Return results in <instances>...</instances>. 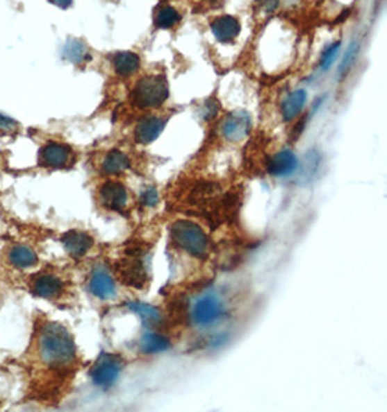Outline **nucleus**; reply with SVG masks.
Returning a JSON list of instances; mask_svg holds the SVG:
<instances>
[{"instance_id":"f257e3e1","label":"nucleus","mask_w":387,"mask_h":412,"mask_svg":"<svg viewBox=\"0 0 387 412\" xmlns=\"http://www.w3.org/2000/svg\"><path fill=\"white\" fill-rule=\"evenodd\" d=\"M40 354L44 362L53 368L73 363L76 359L73 337L61 324H47L40 334Z\"/></svg>"},{"instance_id":"f03ea898","label":"nucleus","mask_w":387,"mask_h":412,"mask_svg":"<svg viewBox=\"0 0 387 412\" xmlns=\"http://www.w3.org/2000/svg\"><path fill=\"white\" fill-rule=\"evenodd\" d=\"M173 242L197 259H205L209 255V237L199 225L192 220H177L172 226Z\"/></svg>"},{"instance_id":"7ed1b4c3","label":"nucleus","mask_w":387,"mask_h":412,"mask_svg":"<svg viewBox=\"0 0 387 412\" xmlns=\"http://www.w3.org/2000/svg\"><path fill=\"white\" fill-rule=\"evenodd\" d=\"M168 98V81L163 74L142 77L132 92L133 105L140 109H156Z\"/></svg>"},{"instance_id":"20e7f679","label":"nucleus","mask_w":387,"mask_h":412,"mask_svg":"<svg viewBox=\"0 0 387 412\" xmlns=\"http://www.w3.org/2000/svg\"><path fill=\"white\" fill-rule=\"evenodd\" d=\"M227 311L224 301L215 294L200 297L190 311V321L196 327L209 329L224 320Z\"/></svg>"},{"instance_id":"39448f33","label":"nucleus","mask_w":387,"mask_h":412,"mask_svg":"<svg viewBox=\"0 0 387 412\" xmlns=\"http://www.w3.org/2000/svg\"><path fill=\"white\" fill-rule=\"evenodd\" d=\"M117 272L121 280L137 289H142L148 281V268L145 264V255L141 250H132L120 262Z\"/></svg>"},{"instance_id":"423d86ee","label":"nucleus","mask_w":387,"mask_h":412,"mask_svg":"<svg viewBox=\"0 0 387 412\" xmlns=\"http://www.w3.org/2000/svg\"><path fill=\"white\" fill-rule=\"evenodd\" d=\"M122 370V360L113 354H102L94 366L92 368L90 376L96 386L108 389L115 385Z\"/></svg>"},{"instance_id":"0eeeda50","label":"nucleus","mask_w":387,"mask_h":412,"mask_svg":"<svg viewBox=\"0 0 387 412\" xmlns=\"http://www.w3.org/2000/svg\"><path fill=\"white\" fill-rule=\"evenodd\" d=\"M222 135L229 142H241L251 132V116L245 110L232 112L222 123Z\"/></svg>"},{"instance_id":"6e6552de","label":"nucleus","mask_w":387,"mask_h":412,"mask_svg":"<svg viewBox=\"0 0 387 412\" xmlns=\"http://www.w3.org/2000/svg\"><path fill=\"white\" fill-rule=\"evenodd\" d=\"M297 155L292 149H281L268 160L267 169L273 177H290L299 169Z\"/></svg>"},{"instance_id":"1a4fd4ad","label":"nucleus","mask_w":387,"mask_h":412,"mask_svg":"<svg viewBox=\"0 0 387 412\" xmlns=\"http://www.w3.org/2000/svg\"><path fill=\"white\" fill-rule=\"evenodd\" d=\"M89 291L99 300H112L116 297V284L104 266H96L90 275Z\"/></svg>"},{"instance_id":"9d476101","label":"nucleus","mask_w":387,"mask_h":412,"mask_svg":"<svg viewBox=\"0 0 387 412\" xmlns=\"http://www.w3.org/2000/svg\"><path fill=\"white\" fill-rule=\"evenodd\" d=\"M99 196L105 207L112 212H122L128 204V191L121 182L104 184Z\"/></svg>"},{"instance_id":"9b49d317","label":"nucleus","mask_w":387,"mask_h":412,"mask_svg":"<svg viewBox=\"0 0 387 412\" xmlns=\"http://www.w3.org/2000/svg\"><path fill=\"white\" fill-rule=\"evenodd\" d=\"M72 160V149L63 144H48L40 151V164L49 168H64Z\"/></svg>"},{"instance_id":"f8f14e48","label":"nucleus","mask_w":387,"mask_h":412,"mask_svg":"<svg viewBox=\"0 0 387 412\" xmlns=\"http://www.w3.org/2000/svg\"><path fill=\"white\" fill-rule=\"evenodd\" d=\"M211 31L217 41L222 44H229L240 35L241 24L231 15H222L220 18L212 21Z\"/></svg>"},{"instance_id":"ddd939ff","label":"nucleus","mask_w":387,"mask_h":412,"mask_svg":"<svg viewBox=\"0 0 387 412\" xmlns=\"http://www.w3.org/2000/svg\"><path fill=\"white\" fill-rule=\"evenodd\" d=\"M165 126L164 119L158 116H147L140 120L135 128V141L141 145L153 144L158 139Z\"/></svg>"},{"instance_id":"4468645a","label":"nucleus","mask_w":387,"mask_h":412,"mask_svg":"<svg viewBox=\"0 0 387 412\" xmlns=\"http://www.w3.org/2000/svg\"><path fill=\"white\" fill-rule=\"evenodd\" d=\"M61 242L67 253L73 257L84 256L93 246L92 236L86 232H80V230L67 232L61 237Z\"/></svg>"},{"instance_id":"2eb2a0df","label":"nucleus","mask_w":387,"mask_h":412,"mask_svg":"<svg viewBox=\"0 0 387 412\" xmlns=\"http://www.w3.org/2000/svg\"><path fill=\"white\" fill-rule=\"evenodd\" d=\"M308 101V94L305 90H295L290 94H288L281 103V116L286 122H292L295 120L302 110H304L305 105Z\"/></svg>"},{"instance_id":"dca6fc26","label":"nucleus","mask_w":387,"mask_h":412,"mask_svg":"<svg viewBox=\"0 0 387 412\" xmlns=\"http://www.w3.org/2000/svg\"><path fill=\"white\" fill-rule=\"evenodd\" d=\"M112 64H113V70L117 76L129 77L140 70L141 60H140V55L135 53L122 51V53H117L113 55Z\"/></svg>"},{"instance_id":"f3484780","label":"nucleus","mask_w":387,"mask_h":412,"mask_svg":"<svg viewBox=\"0 0 387 412\" xmlns=\"http://www.w3.org/2000/svg\"><path fill=\"white\" fill-rule=\"evenodd\" d=\"M61 289L63 284L54 275H41L32 284L33 294L42 298H53L61 293Z\"/></svg>"},{"instance_id":"a211bd4d","label":"nucleus","mask_w":387,"mask_h":412,"mask_svg":"<svg viewBox=\"0 0 387 412\" xmlns=\"http://www.w3.org/2000/svg\"><path fill=\"white\" fill-rule=\"evenodd\" d=\"M131 165V161L125 152L120 149H112L110 152L106 153V157L102 162V169L105 174L109 175H117L126 171Z\"/></svg>"},{"instance_id":"6ab92c4d","label":"nucleus","mask_w":387,"mask_h":412,"mask_svg":"<svg viewBox=\"0 0 387 412\" xmlns=\"http://www.w3.org/2000/svg\"><path fill=\"white\" fill-rule=\"evenodd\" d=\"M126 308L131 313L141 317V320L147 325H158L163 321L161 313L157 310L156 307L149 305V304L140 302V301H128Z\"/></svg>"},{"instance_id":"aec40b11","label":"nucleus","mask_w":387,"mask_h":412,"mask_svg":"<svg viewBox=\"0 0 387 412\" xmlns=\"http://www.w3.org/2000/svg\"><path fill=\"white\" fill-rule=\"evenodd\" d=\"M168 349H170V340H168L165 336L154 332L144 333L140 340V350L145 354L161 353Z\"/></svg>"},{"instance_id":"412c9836","label":"nucleus","mask_w":387,"mask_h":412,"mask_svg":"<svg viewBox=\"0 0 387 412\" xmlns=\"http://www.w3.org/2000/svg\"><path fill=\"white\" fill-rule=\"evenodd\" d=\"M181 19V16L177 9L170 5H163L157 9L154 16V24L160 29H172L174 28Z\"/></svg>"},{"instance_id":"4be33fe9","label":"nucleus","mask_w":387,"mask_h":412,"mask_svg":"<svg viewBox=\"0 0 387 412\" xmlns=\"http://www.w3.org/2000/svg\"><path fill=\"white\" fill-rule=\"evenodd\" d=\"M9 259L16 268H31L38 262L35 252L26 246H15L9 253Z\"/></svg>"},{"instance_id":"5701e85b","label":"nucleus","mask_w":387,"mask_h":412,"mask_svg":"<svg viewBox=\"0 0 387 412\" xmlns=\"http://www.w3.org/2000/svg\"><path fill=\"white\" fill-rule=\"evenodd\" d=\"M64 57L74 64H81L89 60L88 46L79 40H70L64 46Z\"/></svg>"},{"instance_id":"b1692460","label":"nucleus","mask_w":387,"mask_h":412,"mask_svg":"<svg viewBox=\"0 0 387 412\" xmlns=\"http://www.w3.org/2000/svg\"><path fill=\"white\" fill-rule=\"evenodd\" d=\"M359 49H360V45H359V42L354 41V42H351V45L345 51L344 58L341 60V65H340V76L341 77H344L351 70V67H352V64H354L356 57L359 54Z\"/></svg>"},{"instance_id":"393cba45","label":"nucleus","mask_w":387,"mask_h":412,"mask_svg":"<svg viewBox=\"0 0 387 412\" xmlns=\"http://www.w3.org/2000/svg\"><path fill=\"white\" fill-rule=\"evenodd\" d=\"M340 46H341V42L338 41V42L332 44L331 46H328V48L324 51V54H322V57H321V70H322V71H328L329 68L332 67V64L335 62L336 57H338Z\"/></svg>"},{"instance_id":"a878e982","label":"nucleus","mask_w":387,"mask_h":412,"mask_svg":"<svg viewBox=\"0 0 387 412\" xmlns=\"http://www.w3.org/2000/svg\"><path fill=\"white\" fill-rule=\"evenodd\" d=\"M141 203L145 207H154L158 203V194L154 187H148L147 190L141 194Z\"/></svg>"},{"instance_id":"bb28decb","label":"nucleus","mask_w":387,"mask_h":412,"mask_svg":"<svg viewBox=\"0 0 387 412\" xmlns=\"http://www.w3.org/2000/svg\"><path fill=\"white\" fill-rule=\"evenodd\" d=\"M18 128V123L15 122L13 119L5 116V114H0V130L3 132H13Z\"/></svg>"},{"instance_id":"cd10ccee","label":"nucleus","mask_w":387,"mask_h":412,"mask_svg":"<svg viewBox=\"0 0 387 412\" xmlns=\"http://www.w3.org/2000/svg\"><path fill=\"white\" fill-rule=\"evenodd\" d=\"M261 5L265 12H273L279 6V0H261Z\"/></svg>"},{"instance_id":"c85d7f7f","label":"nucleus","mask_w":387,"mask_h":412,"mask_svg":"<svg viewBox=\"0 0 387 412\" xmlns=\"http://www.w3.org/2000/svg\"><path fill=\"white\" fill-rule=\"evenodd\" d=\"M49 2H51L56 6H58V8H61V9H67V8L72 6L73 0H49Z\"/></svg>"}]
</instances>
